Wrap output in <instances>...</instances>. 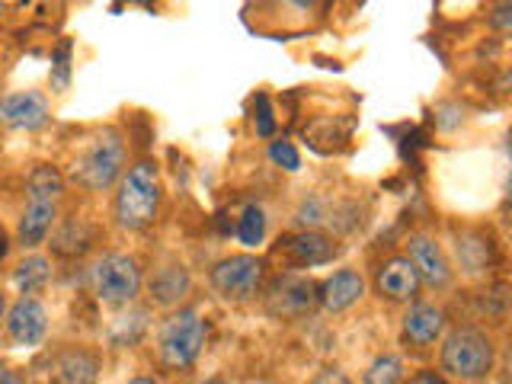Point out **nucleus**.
I'll list each match as a JSON object with an SVG mask.
<instances>
[{
    "label": "nucleus",
    "instance_id": "423d86ee",
    "mask_svg": "<svg viewBox=\"0 0 512 384\" xmlns=\"http://www.w3.org/2000/svg\"><path fill=\"white\" fill-rule=\"evenodd\" d=\"M141 266L128 253H106L90 269V288L109 308H128L141 295Z\"/></svg>",
    "mask_w": 512,
    "mask_h": 384
},
{
    "label": "nucleus",
    "instance_id": "393cba45",
    "mask_svg": "<svg viewBox=\"0 0 512 384\" xmlns=\"http://www.w3.org/2000/svg\"><path fill=\"white\" fill-rule=\"evenodd\" d=\"M490 29L496 32H512V0L500 4L493 13H490Z\"/></svg>",
    "mask_w": 512,
    "mask_h": 384
},
{
    "label": "nucleus",
    "instance_id": "f03ea898",
    "mask_svg": "<svg viewBox=\"0 0 512 384\" xmlns=\"http://www.w3.org/2000/svg\"><path fill=\"white\" fill-rule=\"evenodd\" d=\"M160 212V173L154 160H138L119 180L116 221L125 231H144Z\"/></svg>",
    "mask_w": 512,
    "mask_h": 384
},
{
    "label": "nucleus",
    "instance_id": "9d476101",
    "mask_svg": "<svg viewBox=\"0 0 512 384\" xmlns=\"http://www.w3.org/2000/svg\"><path fill=\"white\" fill-rule=\"evenodd\" d=\"M407 260L420 272V282L429 288H448L452 282V263H448L445 250L426 234H413L407 240Z\"/></svg>",
    "mask_w": 512,
    "mask_h": 384
},
{
    "label": "nucleus",
    "instance_id": "cd10ccee",
    "mask_svg": "<svg viewBox=\"0 0 512 384\" xmlns=\"http://www.w3.org/2000/svg\"><path fill=\"white\" fill-rule=\"evenodd\" d=\"M410 384H448L439 372H432V368H423V372H416L410 378Z\"/></svg>",
    "mask_w": 512,
    "mask_h": 384
},
{
    "label": "nucleus",
    "instance_id": "f8f14e48",
    "mask_svg": "<svg viewBox=\"0 0 512 384\" xmlns=\"http://www.w3.org/2000/svg\"><path fill=\"white\" fill-rule=\"evenodd\" d=\"M192 292V276L183 263H164L148 279V295L157 308H180Z\"/></svg>",
    "mask_w": 512,
    "mask_h": 384
},
{
    "label": "nucleus",
    "instance_id": "ddd939ff",
    "mask_svg": "<svg viewBox=\"0 0 512 384\" xmlns=\"http://www.w3.org/2000/svg\"><path fill=\"white\" fill-rule=\"evenodd\" d=\"M420 272L416 266L407 260V256H394L388 260L381 269H378V279H375V288L381 298L388 301H413L416 292H420Z\"/></svg>",
    "mask_w": 512,
    "mask_h": 384
},
{
    "label": "nucleus",
    "instance_id": "dca6fc26",
    "mask_svg": "<svg viewBox=\"0 0 512 384\" xmlns=\"http://www.w3.org/2000/svg\"><path fill=\"white\" fill-rule=\"evenodd\" d=\"M362 295H365V279L356 269L333 272V276L317 288V301L324 304V311H330V314H340V311L352 308Z\"/></svg>",
    "mask_w": 512,
    "mask_h": 384
},
{
    "label": "nucleus",
    "instance_id": "5701e85b",
    "mask_svg": "<svg viewBox=\"0 0 512 384\" xmlns=\"http://www.w3.org/2000/svg\"><path fill=\"white\" fill-rule=\"evenodd\" d=\"M68 80H71V42H61L55 55V68H52V87L61 93L68 87Z\"/></svg>",
    "mask_w": 512,
    "mask_h": 384
},
{
    "label": "nucleus",
    "instance_id": "7c9ffc66",
    "mask_svg": "<svg viewBox=\"0 0 512 384\" xmlns=\"http://www.w3.org/2000/svg\"><path fill=\"white\" fill-rule=\"evenodd\" d=\"M4 317H7V295L0 292V320H4Z\"/></svg>",
    "mask_w": 512,
    "mask_h": 384
},
{
    "label": "nucleus",
    "instance_id": "20e7f679",
    "mask_svg": "<svg viewBox=\"0 0 512 384\" xmlns=\"http://www.w3.org/2000/svg\"><path fill=\"white\" fill-rule=\"evenodd\" d=\"M208 340V324L196 308L170 311L167 320L157 327V356L167 368H189L196 365Z\"/></svg>",
    "mask_w": 512,
    "mask_h": 384
},
{
    "label": "nucleus",
    "instance_id": "6ab92c4d",
    "mask_svg": "<svg viewBox=\"0 0 512 384\" xmlns=\"http://www.w3.org/2000/svg\"><path fill=\"white\" fill-rule=\"evenodd\" d=\"M490 256H493V247H490V240H484L480 234H461L458 237V260L464 266V272H480L487 263H490Z\"/></svg>",
    "mask_w": 512,
    "mask_h": 384
},
{
    "label": "nucleus",
    "instance_id": "c85d7f7f",
    "mask_svg": "<svg viewBox=\"0 0 512 384\" xmlns=\"http://www.w3.org/2000/svg\"><path fill=\"white\" fill-rule=\"evenodd\" d=\"M0 384H29L23 372H16V368H7L0 365Z\"/></svg>",
    "mask_w": 512,
    "mask_h": 384
},
{
    "label": "nucleus",
    "instance_id": "4468645a",
    "mask_svg": "<svg viewBox=\"0 0 512 384\" xmlns=\"http://www.w3.org/2000/svg\"><path fill=\"white\" fill-rule=\"evenodd\" d=\"M96 378H100V356L84 346L64 349L52 362L55 384H96Z\"/></svg>",
    "mask_w": 512,
    "mask_h": 384
},
{
    "label": "nucleus",
    "instance_id": "6e6552de",
    "mask_svg": "<svg viewBox=\"0 0 512 384\" xmlns=\"http://www.w3.org/2000/svg\"><path fill=\"white\" fill-rule=\"evenodd\" d=\"M7 336L16 346H39L48 336V311L39 298L20 295L10 308H7Z\"/></svg>",
    "mask_w": 512,
    "mask_h": 384
},
{
    "label": "nucleus",
    "instance_id": "9b49d317",
    "mask_svg": "<svg viewBox=\"0 0 512 384\" xmlns=\"http://www.w3.org/2000/svg\"><path fill=\"white\" fill-rule=\"evenodd\" d=\"M317 301V288L311 279H298V276H285L269 288L266 295V308L276 317H301L314 308Z\"/></svg>",
    "mask_w": 512,
    "mask_h": 384
},
{
    "label": "nucleus",
    "instance_id": "f704fd0d",
    "mask_svg": "<svg viewBox=\"0 0 512 384\" xmlns=\"http://www.w3.org/2000/svg\"><path fill=\"white\" fill-rule=\"evenodd\" d=\"M4 4H7V0H0V13H4Z\"/></svg>",
    "mask_w": 512,
    "mask_h": 384
},
{
    "label": "nucleus",
    "instance_id": "bb28decb",
    "mask_svg": "<svg viewBox=\"0 0 512 384\" xmlns=\"http://www.w3.org/2000/svg\"><path fill=\"white\" fill-rule=\"evenodd\" d=\"M311 384H352V381L340 372V368H324Z\"/></svg>",
    "mask_w": 512,
    "mask_h": 384
},
{
    "label": "nucleus",
    "instance_id": "2eb2a0df",
    "mask_svg": "<svg viewBox=\"0 0 512 384\" xmlns=\"http://www.w3.org/2000/svg\"><path fill=\"white\" fill-rule=\"evenodd\" d=\"M442 330H445V311L426 301L410 304L404 314V327H400L410 346H432L442 336Z\"/></svg>",
    "mask_w": 512,
    "mask_h": 384
},
{
    "label": "nucleus",
    "instance_id": "2f4dec72",
    "mask_svg": "<svg viewBox=\"0 0 512 384\" xmlns=\"http://www.w3.org/2000/svg\"><path fill=\"white\" fill-rule=\"evenodd\" d=\"M125 384H157L154 378H132V381H125Z\"/></svg>",
    "mask_w": 512,
    "mask_h": 384
},
{
    "label": "nucleus",
    "instance_id": "39448f33",
    "mask_svg": "<svg viewBox=\"0 0 512 384\" xmlns=\"http://www.w3.org/2000/svg\"><path fill=\"white\" fill-rule=\"evenodd\" d=\"M442 372L455 375L461 381H484L493 372L496 346L477 327H455L442 340Z\"/></svg>",
    "mask_w": 512,
    "mask_h": 384
},
{
    "label": "nucleus",
    "instance_id": "b1692460",
    "mask_svg": "<svg viewBox=\"0 0 512 384\" xmlns=\"http://www.w3.org/2000/svg\"><path fill=\"white\" fill-rule=\"evenodd\" d=\"M295 221L301 224V228H314V224L324 221V205H320L317 199H304L301 208H298V215Z\"/></svg>",
    "mask_w": 512,
    "mask_h": 384
},
{
    "label": "nucleus",
    "instance_id": "c756f323",
    "mask_svg": "<svg viewBox=\"0 0 512 384\" xmlns=\"http://www.w3.org/2000/svg\"><path fill=\"white\" fill-rule=\"evenodd\" d=\"M292 7H298V10H311V7H317V0H288Z\"/></svg>",
    "mask_w": 512,
    "mask_h": 384
},
{
    "label": "nucleus",
    "instance_id": "1a4fd4ad",
    "mask_svg": "<svg viewBox=\"0 0 512 384\" xmlns=\"http://www.w3.org/2000/svg\"><path fill=\"white\" fill-rule=\"evenodd\" d=\"M48 122V100L39 90H20L0 96V125L16 132H36Z\"/></svg>",
    "mask_w": 512,
    "mask_h": 384
},
{
    "label": "nucleus",
    "instance_id": "aec40b11",
    "mask_svg": "<svg viewBox=\"0 0 512 384\" xmlns=\"http://www.w3.org/2000/svg\"><path fill=\"white\" fill-rule=\"evenodd\" d=\"M237 237H240V244H247V247L263 244V237H266V212H263L260 205H247L244 208V215H240V221H237Z\"/></svg>",
    "mask_w": 512,
    "mask_h": 384
},
{
    "label": "nucleus",
    "instance_id": "4be33fe9",
    "mask_svg": "<svg viewBox=\"0 0 512 384\" xmlns=\"http://www.w3.org/2000/svg\"><path fill=\"white\" fill-rule=\"evenodd\" d=\"M269 157H272V164H279L282 170L288 173H295L301 167V157L295 151V144L292 141H272L269 144Z\"/></svg>",
    "mask_w": 512,
    "mask_h": 384
},
{
    "label": "nucleus",
    "instance_id": "f257e3e1",
    "mask_svg": "<svg viewBox=\"0 0 512 384\" xmlns=\"http://www.w3.org/2000/svg\"><path fill=\"white\" fill-rule=\"evenodd\" d=\"M64 196V176L52 164H39L32 167L29 180H26V208L20 215V237L23 247H39L45 244V237L52 234L55 221H58V205Z\"/></svg>",
    "mask_w": 512,
    "mask_h": 384
},
{
    "label": "nucleus",
    "instance_id": "0eeeda50",
    "mask_svg": "<svg viewBox=\"0 0 512 384\" xmlns=\"http://www.w3.org/2000/svg\"><path fill=\"white\" fill-rule=\"evenodd\" d=\"M208 282H212V288L224 301H250L256 292H260L263 263L256 260V256H250V253L228 256V260L215 263Z\"/></svg>",
    "mask_w": 512,
    "mask_h": 384
},
{
    "label": "nucleus",
    "instance_id": "412c9836",
    "mask_svg": "<svg viewBox=\"0 0 512 384\" xmlns=\"http://www.w3.org/2000/svg\"><path fill=\"white\" fill-rule=\"evenodd\" d=\"M404 381V362L397 356H378L362 378V384H400Z\"/></svg>",
    "mask_w": 512,
    "mask_h": 384
},
{
    "label": "nucleus",
    "instance_id": "a211bd4d",
    "mask_svg": "<svg viewBox=\"0 0 512 384\" xmlns=\"http://www.w3.org/2000/svg\"><path fill=\"white\" fill-rule=\"evenodd\" d=\"M48 279H52V260H45L39 253L26 256V260H20L13 269V285L20 288L23 295L39 292L42 285H48Z\"/></svg>",
    "mask_w": 512,
    "mask_h": 384
},
{
    "label": "nucleus",
    "instance_id": "72a5a7b5",
    "mask_svg": "<svg viewBox=\"0 0 512 384\" xmlns=\"http://www.w3.org/2000/svg\"><path fill=\"white\" fill-rule=\"evenodd\" d=\"M509 202H512V176H509Z\"/></svg>",
    "mask_w": 512,
    "mask_h": 384
},
{
    "label": "nucleus",
    "instance_id": "a878e982",
    "mask_svg": "<svg viewBox=\"0 0 512 384\" xmlns=\"http://www.w3.org/2000/svg\"><path fill=\"white\" fill-rule=\"evenodd\" d=\"M260 125H256V132H260L263 138L272 135V128H276V122H272V112H269V103H266V96H260Z\"/></svg>",
    "mask_w": 512,
    "mask_h": 384
},
{
    "label": "nucleus",
    "instance_id": "f3484780",
    "mask_svg": "<svg viewBox=\"0 0 512 384\" xmlns=\"http://www.w3.org/2000/svg\"><path fill=\"white\" fill-rule=\"evenodd\" d=\"M282 250H285L288 260L298 263V266H320V263H330L336 256L333 240L317 234V231H301L295 237H285Z\"/></svg>",
    "mask_w": 512,
    "mask_h": 384
},
{
    "label": "nucleus",
    "instance_id": "7ed1b4c3",
    "mask_svg": "<svg viewBox=\"0 0 512 384\" xmlns=\"http://www.w3.org/2000/svg\"><path fill=\"white\" fill-rule=\"evenodd\" d=\"M125 141L116 128H103L100 135H93L80 154L74 157V167L71 176L74 180L90 189V192H103L112 183L122 180V170H125Z\"/></svg>",
    "mask_w": 512,
    "mask_h": 384
},
{
    "label": "nucleus",
    "instance_id": "473e14b6",
    "mask_svg": "<svg viewBox=\"0 0 512 384\" xmlns=\"http://www.w3.org/2000/svg\"><path fill=\"white\" fill-rule=\"evenodd\" d=\"M506 372H509V378H512V349H509V356H506Z\"/></svg>",
    "mask_w": 512,
    "mask_h": 384
}]
</instances>
